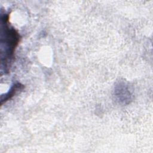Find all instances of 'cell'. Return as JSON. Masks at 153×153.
Listing matches in <instances>:
<instances>
[{"instance_id":"cell-1","label":"cell","mask_w":153,"mask_h":153,"mask_svg":"<svg viewBox=\"0 0 153 153\" xmlns=\"http://www.w3.org/2000/svg\"><path fill=\"white\" fill-rule=\"evenodd\" d=\"M2 33L1 38L2 44H4V51L2 52V63L4 64L5 71H8V68L14 59L15 49L20 41V35L14 27L10 26L9 23V16L5 14L2 18Z\"/></svg>"}]
</instances>
